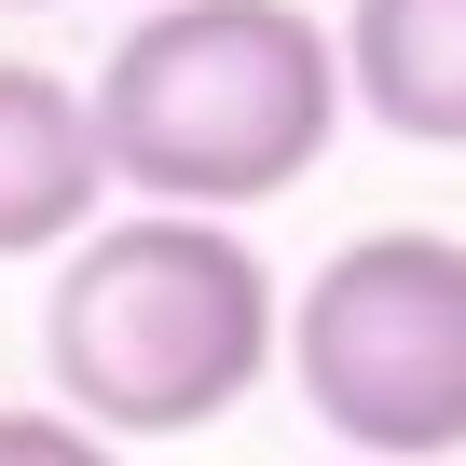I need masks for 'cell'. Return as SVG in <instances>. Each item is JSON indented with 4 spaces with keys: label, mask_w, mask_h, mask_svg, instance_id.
I'll return each instance as SVG.
<instances>
[{
    "label": "cell",
    "mask_w": 466,
    "mask_h": 466,
    "mask_svg": "<svg viewBox=\"0 0 466 466\" xmlns=\"http://www.w3.org/2000/svg\"><path fill=\"white\" fill-rule=\"evenodd\" d=\"M83 110H96L110 192L178 206V219H233V206H275L329 165L343 42L302 0H151L110 42V69L83 83Z\"/></svg>",
    "instance_id": "obj_1"
},
{
    "label": "cell",
    "mask_w": 466,
    "mask_h": 466,
    "mask_svg": "<svg viewBox=\"0 0 466 466\" xmlns=\"http://www.w3.org/2000/svg\"><path fill=\"white\" fill-rule=\"evenodd\" d=\"M289 343V289L233 219H178V206H124L83 248H56L42 289V370L56 411L124 439H192L219 411H248V384Z\"/></svg>",
    "instance_id": "obj_2"
},
{
    "label": "cell",
    "mask_w": 466,
    "mask_h": 466,
    "mask_svg": "<svg viewBox=\"0 0 466 466\" xmlns=\"http://www.w3.org/2000/svg\"><path fill=\"white\" fill-rule=\"evenodd\" d=\"M289 384L343 466L466 452V233H357L289 302Z\"/></svg>",
    "instance_id": "obj_3"
},
{
    "label": "cell",
    "mask_w": 466,
    "mask_h": 466,
    "mask_svg": "<svg viewBox=\"0 0 466 466\" xmlns=\"http://www.w3.org/2000/svg\"><path fill=\"white\" fill-rule=\"evenodd\" d=\"M110 206V165H96V110L69 69L42 56H0V261H56L83 248Z\"/></svg>",
    "instance_id": "obj_4"
},
{
    "label": "cell",
    "mask_w": 466,
    "mask_h": 466,
    "mask_svg": "<svg viewBox=\"0 0 466 466\" xmlns=\"http://www.w3.org/2000/svg\"><path fill=\"white\" fill-rule=\"evenodd\" d=\"M343 42V110H370L411 151H466V0H357Z\"/></svg>",
    "instance_id": "obj_5"
},
{
    "label": "cell",
    "mask_w": 466,
    "mask_h": 466,
    "mask_svg": "<svg viewBox=\"0 0 466 466\" xmlns=\"http://www.w3.org/2000/svg\"><path fill=\"white\" fill-rule=\"evenodd\" d=\"M0 466H124V452L69 411H0Z\"/></svg>",
    "instance_id": "obj_6"
}]
</instances>
